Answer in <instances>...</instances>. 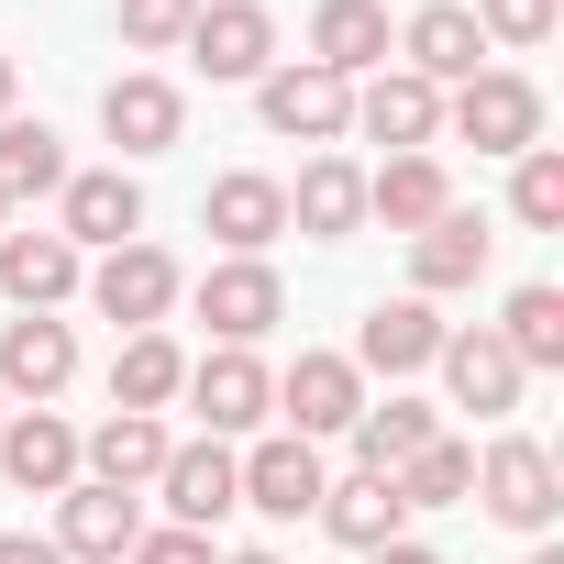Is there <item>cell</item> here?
<instances>
[{
  "label": "cell",
  "instance_id": "obj_1",
  "mask_svg": "<svg viewBox=\"0 0 564 564\" xmlns=\"http://www.w3.org/2000/svg\"><path fill=\"white\" fill-rule=\"evenodd\" d=\"M254 111H265L276 144H344V133H355V78H333V67H311V56H276V67L254 78Z\"/></svg>",
  "mask_w": 564,
  "mask_h": 564
},
{
  "label": "cell",
  "instance_id": "obj_2",
  "mask_svg": "<svg viewBox=\"0 0 564 564\" xmlns=\"http://www.w3.org/2000/svg\"><path fill=\"white\" fill-rule=\"evenodd\" d=\"M78 289H89V311H100V322H122V333H166V311L188 300V276H177V254H166V243H111V254L78 276Z\"/></svg>",
  "mask_w": 564,
  "mask_h": 564
},
{
  "label": "cell",
  "instance_id": "obj_3",
  "mask_svg": "<svg viewBox=\"0 0 564 564\" xmlns=\"http://www.w3.org/2000/svg\"><path fill=\"white\" fill-rule=\"evenodd\" d=\"M443 133H465L476 155H531L542 144V89L520 67H476L465 89H443Z\"/></svg>",
  "mask_w": 564,
  "mask_h": 564
},
{
  "label": "cell",
  "instance_id": "obj_4",
  "mask_svg": "<svg viewBox=\"0 0 564 564\" xmlns=\"http://www.w3.org/2000/svg\"><path fill=\"white\" fill-rule=\"evenodd\" d=\"M465 509H487V520H509V531H553V509H564V465L531 443V432H498L487 454H476V498Z\"/></svg>",
  "mask_w": 564,
  "mask_h": 564
},
{
  "label": "cell",
  "instance_id": "obj_5",
  "mask_svg": "<svg viewBox=\"0 0 564 564\" xmlns=\"http://www.w3.org/2000/svg\"><path fill=\"white\" fill-rule=\"evenodd\" d=\"M188 300H199V322H210L221 344H243V355H254L276 322H289V289H276V265H265V254H221Z\"/></svg>",
  "mask_w": 564,
  "mask_h": 564
},
{
  "label": "cell",
  "instance_id": "obj_6",
  "mask_svg": "<svg viewBox=\"0 0 564 564\" xmlns=\"http://www.w3.org/2000/svg\"><path fill=\"white\" fill-rule=\"evenodd\" d=\"M56 232H67L78 254L144 243V188H133L122 166H67V188H56Z\"/></svg>",
  "mask_w": 564,
  "mask_h": 564
},
{
  "label": "cell",
  "instance_id": "obj_7",
  "mask_svg": "<svg viewBox=\"0 0 564 564\" xmlns=\"http://www.w3.org/2000/svg\"><path fill=\"white\" fill-rule=\"evenodd\" d=\"M199 421H210V443H232V432H265V410H276V377L243 355V344H210L199 366H188V388H177Z\"/></svg>",
  "mask_w": 564,
  "mask_h": 564
},
{
  "label": "cell",
  "instance_id": "obj_8",
  "mask_svg": "<svg viewBox=\"0 0 564 564\" xmlns=\"http://www.w3.org/2000/svg\"><path fill=\"white\" fill-rule=\"evenodd\" d=\"M232 476H243V509H265V520H311L322 509V443H300V432H265L254 454H232Z\"/></svg>",
  "mask_w": 564,
  "mask_h": 564
},
{
  "label": "cell",
  "instance_id": "obj_9",
  "mask_svg": "<svg viewBox=\"0 0 564 564\" xmlns=\"http://www.w3.org/2000/svg\"><path fill=\"white\" fill-rule=\"evenodd\" d=\"M67 377H78V333H67L56 311L0 322V399H12V410H45Z\"/></svg>",
  "mask_w": 564,
  "mask_h": 564
},
{
  "label": "cell",
  "instance_id": "obj_10",
  "mask_svg": "<svg viewBox=\"0 0 564 564\" xmlns=\"http://www.w3.org/2000/svg\"><path fill=\"white\" fill-rule=\"evenodd\" d=\"M177 56H199L210 78H265L276 67V12H265V0H199V23H188V45Z\"/></svg>",
  "mask_w": 564,
  "mask_h": 564
},
{
  "label": "cell",
  "instance_id": "obj_11",
  "mask_svg": "<svg viewBox=\"0 0 564 564\" xmlns=\"http://www.w3.org/2000/svg\"><path fill=\"white\" fill-rule=\"evenodd\" d=\"M399 67H410L421 89H465V78L487 67V34H476V12H465V0H421V12L399 23Z\"/></svg>",
  "mask_w": 564,
  "mask_h": 564
},
{
  "label": "cell",
  "instance_id": "obj_12",
  "mask_svg": "<svg viewBox=\"0 0 564 564\" xmlns=\"http://www.w3.org/2000/svg\"><path fill=\"white\" fill-rule=\"evenodd\" d=\"M355 133L388 144V155H432V133H443V89H421L410 67H377V78H355Z\"/></svg>",
  "mask_w": 564,
  "mask_h": 564
},
{
  "label": "cell",
  "instance_id": "obj_13",
  "mask_svg": "<svg viewBox=\"0 0 564 564\" xmlns=\"http://www.w3.org/2000/svg\"><path fill=\"white\" fill-rule=\"evenodd\" d=\"M45 542H56L67 564H122V553L144 542V509H133V487H89V476H78V487L56 498V531H45Z\"/></svg>",
  "mask_w": 564,
  "mask_h": 564
},
{
  "label": "cell",
  "instance_id": "obj_14",
  "mask_svg": "<svg viewBox=\"0 0 564 564\" xmlns=\"http://www.w3.org/2000/svg\"><path fill=\"white\" fill-rule=\"evenodd\" d=\"M355 410H366V377H355V355H300L289 377H276V421H289L300 443H322V432H355Z\"/></svg>",
  "mask_w": 564,
  "mask_h": 564
},
{
  "label": "cell",
  "instance_id": "obj_15",
  "mask_svg": "<svg viewBox=\"0 0 564 564\" xmlns=\"http://www.w3.org/2000/svg\"><path fill=\"white\" fill-rule=\"evenodd\" d=\"M78 276H89V254L45 221V232H0V300H12V311H56V300H78Z\"/></svg>",
  "mask_w": 564,
  "mask_h": 564
},
{
  "label": "cell",
  "instance_id": "obj_16",
  "mask_svg": "<svg viewBox=\"0 0 564 564\" xmlns=\"http://www.w3.org/2000/svg\"><path fill=\"white\" fill-rule=\"evenodd\" d=\"M100 133H111L122 155H166V144L188 133V100H177V78H155V67H122V78L100 89Z\"/></svg>",
  "mask_w": 564,
  "mask_h": 564
},
{
  "label": "cell",
  "instance_id": "obj_17",
  "mask_svg": "<svg viewBox=\"0 0 564 564\" xmlns=\"http://www.w3.org/2000/svg\"><path fill=\"white\" fill-rule=\"evenodd\" d=\"M155 487H166V520H177V531H210V520H232V509H243L232 443H210V432H199V443H177Z\"/></svg>",
  "mask_w": 564,
  "mask_h": 564
},
{
  "label": "cell",
  "instance_id": "obj_18",
  "mask_svg": "<svg viewBox=\"0 0 564 564\" xmlns=\"http://www.w3.org/2000/svg\"><path fill=\"white\" fill-rule=\"evenodd\" d=\"M0 476H12L23 498H67L78 487V432L56 410H12L0 421Z\"/></svg>",
  "mask_w": 564,
  "mask_h": 564
},
{
  "label": "cell",
  "instance_id": "obj_19",
  "mask_svg": "<svg viewBox=\"0 0 564 564\" xmlns=\"http://www.w3.org/2000/svg\"><path fill=\"white\" fill-rule=\"evenodd\" d=\"M199 221H210V243H221V254H265L276 232H289V188L254 177V166H232V177H210Z\"/></svg>",
  "mask_w": 564,
  "mask_h": 564
},
{
  "label": "cell",
  "instance_id": "obj_20",
  "mask_svg": "<svg viewBox=\"0 0 564 564\" xmlns=\"http://www.w3.org/2000/svg\"><path fill=\"white\" fill-rule=\"evenodd\" d=\"M432 366H443L454 410H476V421H509V410H520V388H531V377L509 366V344H498V333H443V355H432Z\"/></svg>",
  "mask_w": 564,
  "mask_h": 564
},
{
  "label": "cell",
  "instance_id": "obj_21",
  "mask_svg": "<svg viewBox=\"0 0 564 564\" xmlns=\"http://www.w3.org/2000/svg\"><path fill=\"white\" fill-rule=\"evenodd\" d=\"M166 454H177V443H166V421H155V410H111V421L78 443V476H89V487H155V476H166Z\"/></svg>",
  "mask_w": 564,
  "mask_h": 564
},
{
  "label": "cell",
  "instance_id": "obj_22",
  "mask_svg": "<svg viewBox=\"0 0 564 564\" xmlns=\"http://www.w3.org/2000/svg\"><path fill=\"white\" fill-rule=\"evenodd\" d=\"M487 221L476 210H443L432 232H410V300H454V289H476V276H487Z\"/></svg>",
  "mask_w": 564,
  "mask_h": 564
},
{
  "label": "cell",
  "instance_id": "obj_23",
  "mask_svg": "<svg viewBox=\"0 0 564 564\" xmlns=\"http://www.w3.org/2000/svg\"><path fill=\"white\" fill-rule=\"evenodd\" d=\"M388 56H399L388 0H322V12H311V67H333V78H377Z\"/></svg>",
  "mask_w": 564,
  "mask_h": 564
},
{
  "label": "cell",
  "instance_id": "obj_24",
  "mask_svg": "<svg viewBox=\"0 0 564 564\" xmlns=\"http://www.w3.org/2000/svg\"><path fill=\"white\" fill-rule=\"evenodd\" d=\"M289 232H311V243L366 232V166H355V155H311L300 188H289Z\"/></svg>",
  "mask_w": 564,
  "mask_h": 564
},
{
  "label": "cell",
  "instance_id": "obj_25",
  "mask_svg": "<svg viewBox=\"0 0 564 564\" xmlns=\"http://www.w3.org/2000/svg\"><path fill=\"white\" fill-rule=\"evenodd\" d=\"M432 355H443L432 300H377V311H366V333H355V377H421Z\"/></svg>",
  "mask_w": 564,
  "mask_h": 564
},
{
  "label": "cell",
  "instance_id": "obj_26",
  "mask_svg": "<svg viewBox=\"0 0 564 564\" xmlns=\"http://www.w3.org/2000/svg\"><path fill=\"white\" fill-rule=\"evenodd\" d=\"M443 210H454L443 155H388V166L366 177V221H388V232H432Z\"/></svg>",
  "mask_w": 564,
  "mask_h": 564
},
{
  "label": "cell",
  "instance_id": "obj_27",
  "mask_svg": "<svg viewBox=\"0 0 564 564\" xmlns=\"http://www.w3.org/2000/svg\"><path fill=\"white\" fill-rule=\"evenodd\" d=\"M311 520H322V531H333L344 553H377V542H399V531H410V509H399V487H388V476H366V465H355V476H333Z\"/></svg>",
  "mask_w": 564,
  "mask_h": 564
},
{
  "label": "cell",
  "instance_id": "obj_28",
  "mask_svg": "<svg viewBox=\"0 0 564 564\" xmlns=\"http://www.w3.org/2000/svg\"><path fill=\"white\" fill-rule=\"evenodd\" d=\"M344 443H355V465H366V476H399L421 443H443V421H432V399H366Z\"/></svg>",
  "mask_w": 564,
  "mask_h": 564
},
{
  "label": "cell",
  "instance_id": "obj_29",
  "mask_svg": "<svg viewBox=\"0 0 564 564\" xmlns=\"http://www.w3.org/2000/svg\"><path fill=\"white\" fill-rule=\"evenodd\" d=\"M177 388H188V355H177L166 333H122V355H111V410H177Z\"/></svg>",
  "mask_w": 564,
  "mask_h": 564
},
{
  "label": "cell",
  "instance_id": "obj_30",
  "mask_svg": "<svg viewBox=\"0 0 564 564\" xmlns=\"http://www.w3.org/2000/svg\"><path fill=\"white\" fill-rule=\"evenodd\" d=\"M498 344H509V366L531 377V366H564V289H509V311H498Z\"/></svg>",
  "mask_w": 564,
  "mask_h": 564
},
{
  "label": "cell",
  "instance_id": "obj_31",
  "mask_svg": "<svg viewBox=\"0 0 564 564\" xmlns=\"http://www.w3.org/2000/svg\"><path fill=\"white\" fill-rule=\"evenodd\" d=\"M67 188V144L45 133V122H0V199H56Z\"/></svg>",
  "mask_w": 564,
  "mask_h": 564
},
{
  "label": "cell",
  "instance_id": "obj_32",
  "mask_svg": "<svg viewBox=\"0 0 564 564\" xmlns=\"http://www.w3.org/2000/svg\"><path fill=\"white\" fill-rule=\"evenodd\" d=\"M388 487H399V509H465V498H476V454H465V443H421Z\"/></svg>",
  "mask_w": 564,
  "mask_h": 564
},
{
  "label": "cell",
  "instance_id": "obj_33",
  "mask_svg": "<svg viewBox=\"0 0 564 564\" xmlns=\"http://www.w3.org/2000/svg\"><path fill=\"white\" fill-rule=\"evenodd\" d=\"M509 210H520L531 232H564V144H531V155H509Z\"/></svg>",
  "mask_w": 564,
  "mask_h": 564
},
{
  "label": "cell",
  "instance_id": "obj_34",
  "mask_svg": "<svg viewBox=\"0 0 564 564\" xmlns=\"http://www.w3.org/2000/svg\"><path fill=\"white\" fill-rule=\"evenodd\" d=\"M465 12H476V34L487 45H553V23H564V0H465Z\"/></svg>",
  "mask_w": 564,
  "mask_h": 564
},
{
  "label": "cell",
  "instance_id": "obj_35",
  "mask_svg": "<svg viewBox=\"0 0 564 564\" xmlns=\"http://www.w3.org/2000/svg\"><path fill=\"white\" fill-rule=\"evenodd\" d=\"M188 23H199V0H122V45L133 56H177Z\"/></svg>",
  "mask_w": 564,
  "mask_h": 564
},
{
  "label": "cell",
  "instance_id": "obj_36",
  "mask_svg": "<svg viewBox=\"0 0 564 564\" xmlns=\"http://www.w3.org/2000/svg\"><path fill=\"white\" fill-rule=\"evenodd\" d=\"M122 564H221V553H210V531H177V520H166V531H144Z\"/></svg>",
  "mask_w": 564,
  "mask_h": 564
},
{
  "label": "cell",
  "instance_id": "obj_37",
  "mask_svg": "<svg viewBox=\"0 0 564 564\" xmlns=\"http://www.w3.org/2000/svg\"><path fill=\"white\" fill-rule=\"evenodd\" d=\"M0 564H67V553H56L45 531H0Z\"/></svg>",
  "mask_w": 564,
  "mask_h": 564
},
{
  "label": "cell",
  "instance_id": "obj_38",
  "mask_svg": "<svg viewBox=\"0 0 564 564\" xmlns=\"http://www.w3.org/2000/svg\"><path fill=\"white\" fill-rule=\"evenodd\" d=\"M366 564H443V553H432V542H410V531H399V542H377V553H366Z\"/></svg>",
  "mask_w": 564,
  "mask_h": 564
},
{
  "label": "cell",
  "instance_id": "obj_39",
  "mask_svg": "<svg viewBox=\"0 0 564 564\" xmlns=\"http://www.w3.org/2000/svg\"><path fill=\"white\" fill-rule=\"evenodd\" d=\"M0 122H12V56H0Z\"/></svg>",
  "mask_w": 564,
  "mask_h": 564
},
{
  "label": "cell",
  "instance_id": "obj_40",
  "mask_svg": "<svg viewBox=\"0 0 564 564\" xmlns=\"http://www.w3.org/2000/svg\"><path fill=\"white\" fill-rule=\"evenodd\" d=\"M221 564H276V553H254V542H243V553H221Z\"/></svg>",
  "mask_w": 564,
  "mask_h": 564
},
{
  "label": "cell",
  "instance_id": "obj_41",
  "mask_svg": "<svg viewBox=\"0 0 564 564\" xmlns=\"http://www.w3.org/2000/svg\"><path fill=\"white\" fill-rule=\"evenodd\" d=\"M531 564H564V553H553V542H531Z\"/></svg>",
  "mask_w": 564,
  "mask_h": 564
},
{
  "label": "cell",
  "instance_id": "obj_42",
  "mask_svg": "<svg viewBox=\"0 0 564 564\" xmlns=\"http://www.w3.org/2000/svg\"><path fill=\"white\" fill-rule=\"evenodd\" d=\"M0 232H12V199H0Z\"/></svg>",
  "mask_w": 564,
  "mask_h": 564
},
{
  "label": "cell",
  "instance_id": "obj_43",
  "mask_svg": "<svg viewBox=\"0 0 564 564\" xmlns=\"http://www.w3.org/2000/svg\"><path fill=\"white\" fill-rule=\"evenodd\" d=\"M0 421H12V399H0Z\"/></svg>",
  "mask_w": 564,
  "mask_h": 564
}]
</instances>
